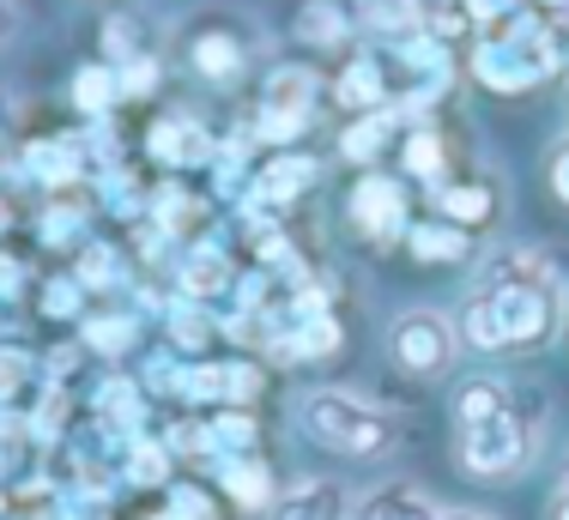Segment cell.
<instances>
[{"label":"cell","instance_id":"obj_9","mask_svg":"<svg viewBox=\"0 0 569 520\" xmlns=\"http://www.w3.org/2000/svg\"><path fill=\"white\" fill-rule=\"evenodd\" d=\"M437 218L485 237V230L503 218V188H497L491 176H449V182L437 188Z\"/></svg>","mask_w":569,"mask_h":520},{"label":"cell","instance_id":"obj_42","mask_svg":"<svg viewBox=\"0 0 569 520\" xmlns=\"http://www.w3.org/2000/svg\"><path fill=\"white\" fill-rule=\"evenodd\" d=\"M558 497H569V454H563V467H558Z\"/></svg>","mask_w":569,"mask_h":520},{"label":"cell","instance_id":"obj_10","mask_svg":"<svg viewBox=\"0 0 569 520\" xmlns=\"http://www.w3.org/2000/svg\"><path fill=\"white\" fill-rule=\"evenodd\" d=\"M212 152L219 146L207 140V128H200L194 116H158L152 128H146V158L152 163H164V170L176 176V170H194V163H212Z\"/></svg>","mask_w":569,"mask_h":520},{"label":"cell","instance_id":"obj_8","mask_svg":"<svg viewBox=\"0 0 569 520\" xmlns=\"http://www.w3.org/2000/svg\"><path fill=\"white\" fill-rule=\"evenodd\" d=\"M249 54H254V43L237 31V24H200L194 37H188V67H194L207 86H237L242 73H249Z\"/></svg>","mask_w":569,"mask_h":520},{"label":"cell","instance_id":"obj_11","mask_svg":"<svg viewBox=\"0 0 569 520\" xmlns=\"http://www.w3.org/2000/svg\"><path fill=\"white\" fill-rule=\"evenodd\" d=\"M442 502L418 478H382L351 497V520H437Z\"/></svg>","mask_w":569,"mask_h":520},{"label":"cell","instance_id":"obj_2","mask_svg":"<svg viewBox=\"0 0 569 520\" xmlns=\"http://www.w3.org/2000/svg\"><path fill=\"white\" fill-rule=\"evenodd\" d=\"M291 418L316 448L346 454V460H382L400 448V418L351 388H309Z\"/></svg>","mask_w":569,"mask_h":520},{"label":"cell","instance_id":"obj_33","mask_svg":"<svg viewBox=\"0 0 569 520\" xmlns=\"http://www.w3.org/2000/svg\"><path fill=\"white\" fill-rule=\"evenodd\" d=\"M146 520H224V514H219V502H212L200 484H170L164 502H158Z\"/></svg>","mask_w":569,"mask_h":520},{"label":"cell","instance_id":"obj_43","mask_svg":"<svg viewBox=\"0 0 569 520\" xmlns=\"http://www.w3.org/2000/svg\"><path fill=\"white\" fill-rule=\"evenodd\" d=\"M551 520H569V497H558V509H551Z\"/></svg>","mask_w":569,"mask_h":520},{"label":"cell","instance_id":"obj_24","mask_svg":"<svg viewBox=\"0 0 569 520\" xmlns=\"http://www.w3.org/2000/svg\"><path fill=\"white\" fill-rule=\"evenodd\" d=\"M164 333H170L176 351L207 358V346L219 339V314H212L207 303H194V297H176V303H164Z\"/></svg>","mask_w":569,"mask_h":520},{"label":"cell","instance_id":"obj_12","mask_svg":"<svg viewBox=\"0 0 569 520\" xmlns=\"http://www.w3.org/2000/svg\"><path fill=\"white\" fill-rule=\"evenodd\" d=\"M212 472H219L224 502L242 514H267L279 502V472L261 454H224V460H212Z\"/></svg>","mask_w":569,"mask_h":520},{"label":"cell","instance_id":"obj_20","mask_svg":"<svg viewBox=\"0 0 569 520\" xmlns=\"http://www.w3.org/2000/svg\"><path fill=\"white\" fill-rule=\"evenodd\" d=\"M425 19H430V0H358V31L382 37V43L418 37Z\"/></svg>","mask_w":569,"mask_h":520},{"label":"cell","instance_id":"obj_28","mask_svg":"<svg viewBox=\"0 0 569 520\" xmlns=\"http://www.w3.org/2000/svg\"><path fill=\"white\" fill-rule=\"evenodd\" d=\"M73 279L86 284L91 297H103V291H121V284L133 279V267H128V254H121V249H110V242H79Z\"/></svg>","mask_w":569,"mask_h":520},{"label":"cell","instance_id":"obj_32","mask_svg":"<svg viewBox=\"0 0 569 520\" xmlns=\"http://www.w3.org/2000/svg\"><path fill=\"white\" fill-rule=\"evenodd\" d=\"M31 381H43V363H37L24 346H0V412L19 406Z\"/></svg>","mask_w":569,"mask_h":520},{"label":"cell","instance_id":"obj_27","mask_svg":"<svg viewBox=\"0 0 569 520\" xmlns=\"http://www.w3.org/2000/svg\"><path fill=\"white\" fill-rule=\"evenodd\" d=\"M170 472H176V454L164 448V436H133L121 448V478L140 490H170Z\"/></svg>","mask_w":569,"mask_h":520},{"label":"cell","instance_id":"obj_15","mask_svg":"<svg viewBox=\"0 0 569 520\" xmlns=\"http://www.w3.org/2000/svg\"><path fill=\"white\" fill-rule=\"evenodd\" d=\"M176 284H182V297H194V303H207V297H224L230 284H237V267H230V254H224L212 237H200V242H188V249H182V267H176Z\"/></svg>","mask_w":569,"mask_h":520},{"label":"cell","instance_id":"obj_46","mask_svg":"<svg viewBox=\"0 0 569 520\" xmlns=\"http://www.w3.org/2000/svg\"><path fill=\"white\" fill-rule=\"evenodd\" d=\"M7 520H37V514H7Z\"/></svg>","mask_w":569,"mask_h":520},{"label":"cell","instance_id":"obj_29","mask_svg":"<svg viewBox=\"0 0 569 520\" xmlns=\"http://www.w3.org/2000/svg\"><path fill=\"white\" fill-rule=\"evenodd\" d=\"M395 109H370V116H351V128L340 133V158L346 163H376L382 146L395 140Z\"/></svg>","mask_w":569,"mask_h":520},{"label":"cell","instance_id":"obj_7","mask_svg":"<svg viewBox=\"0 0 569 520\" xmlns=\"http://www.w3.org/2000/svg\"><path fill=\"white\" fill-rule=\"evenodd\" d=\"M346 218L370 249H395V242L406 237V224H412L406 182L400 176H382V170L358 176V182H351V200H346Z\"/></svg>","mask_w":569,"mask_h":520},{"label":"cell","instance_id":"obj_13","mask_svg":"<svg viewBox=\"0 0 569 520\" xmlns=\"http://www.w3.org/2000/svg\"><path fill=\"white\" fill-rule=\"evenodd\" d=\"M267 520H351V490L340 478H297L279 490Z\"/></svg>","mask_w":569,"mask_h":520},{"label":"cell","instance_id":"obj_16","mask_svg":"<svg viewBox=\"0 0 569 520\" xmlns=\"http://www.w3.org/2000/svg\"><path fill=\"white\" fill-rule=\"evenodd\" d=\"M146 406H152V393L140 388L133 376H103L98 393H91V418H103L116 436H146Z\"/></svg>","mask_w":569,"mask_h":520},{"label":"cell","instance_id":"obj_35","mask_svg":"<svg viewBox=\"0 0 569 520\" xmlns=\"http://www.w3.org/2000/svg\"><path fill=\"white\" fill-rule=\"evenodd\" d=\"M261 388H267V369L254 358L224 363V406H254V400H261Z\"/></svg>","mask_w":569,"mask_h":520},{"label":"cell","instance_id":"obj_41","mask_svg":"<svg viewBox=\"0 0 569 520\" xmlns=\"http://www.w3.org/2000/svg\"><path fill=\"white\" fill-rule=\"evenodd\" d=\"M12 31H19V7H12V0H0V43H7Z\"/></svg>","mask_w":569,"mask_h":520},{"label":"cell","instance_id":"obj_18","mask_svg":"<svg viewBox=\"0 0 569 520\" xmlns=\"http://www.w3.org/2000/svg\"><path fill=\"white\" fill-rule=\"evenodd\" d=\"M291 31L303 37L309 49H346L351 37H358V7H346V0H303Z\"/></svg>","mask_w":569,"mask_h":520},{"label":"cell","instance_id":"obj_26","mask_svg":"<svg viewBox=\"0 0 569 520\" xmlns=\"http://www.w3.org/2000/svg\"><path fill=\"white\" fill-rule=\"evenodd\" d=\"M515 406V388L503 376H467L455 388V430H467V423H485L497 412H509Z\"/></svg>","mask_w":569,"mask_h":520},{"label":"cell","instance_id":"obj_30","mask_svg":"<svg viewBox=\"0 0 569 520\" xmlns=\"http://www.w3.org/2000/svg\"><path fill=\"white\" fill-rule=\"evenodd\" d=\"M121 103V79H116V67L110 61H98V67H79L73 73V109L79 116H110V109Z\"/></svg>","mask_w":569,"mask_h":520},{"label":"cell","instance_id":"obj_37","mask_svg":"<svg viewBox=\"0 0 569 520\" xmlns=\"http://www.w3.org/2000/svg\"><path fill=\"white\" fill-rule=\"evenodd\" d=\"M460 12H467V24L472 31H491V24H503V19H515L521 7H533V0H455Z\"/></svg>","mask_w":569,"mask_h":520},{"label":"cell","instance_id":"obj_1","mask_svg":"<svg viewBox=\"0 0 569 520\" xmlns=\"http://www.w3.org/2000/svg\"><path fill=\"white\" fill-rule=\"evenodd\" d=\"M467 73L497 98H521V91L546 86L551 73H563V31L539 7H521L515 19L472 37Z\"/></svg>","mask_w":569,"mask_h":520},{"label":"cell","instance_id":"obj_19","mask_svg":"<svg viewBox=\"0 0 569 520\" xmlns=\"http://www.w3.org/2000/svg\"><path fill=\"white\" fill-rule=\"evenodd\" d=\"M200 423H207L212 460H224V454H261V418H254L249 406H212V412H200Z\"/></svg>","mask_w":569,"mask_h":520},{"label":"cell","instance_id":"obj_44","mask_svg":"<svg viewBox=\"0 0 569 520\" xmlns=\"http://www.w3.org/2000/svg\"><path fill=\"white\" fill-rule=\"evenodd\" d=\"M563 339H569V297H563Z\"/></svg>","mask_w":569,"mask_h":520},{"label":"cell","instance_id":"obj_21","mask_svg":"<svg viewBox=\"0 0 569 520\" xmlns=\"http://www.w3.org/2000/svg\"><path fill=\"white\" fill-rule=\"evenodd\" d=\"M400 163H406V176H412V182L442 188V182H449V140H442L430 121H412V128L400 133Z\"/></svg>","mask_w":569,"mask_h":520},{"label":"cell","instance_id":"obj_39","mask_svg":"<svg viewBox=\"0 0 569 520\" xmlns=\"http://www.w3.org/2000/svg\"><path fill=\"white\" fill-rule=\"evenodd\" d=\"M24 284H31V272H24V260L0 254V303H19V297H24Z\"/></svg>","mask_w":569,"mask_h":520},{"label":"cell","instance_id":"obj_22","mask_svg":"<svg viewBox=\"0 0 569 520\" xmlns=\"http://www.w3.org/2000/svg\"><path fill=\"white\" fill-rule=\"evenodd\" d=\"M24 163H31V176L49 188V194H67V188H79L86 182V146H73V140H43V146H31L24 152Z\"/></svg>","mask_w":569,"mask_h":520},{"label":"cell","instance_id":"obj_25","mask_svg":"<svg viewBox=\"0 0 569 520\" xmlns=\"http://www.w3.org/2000/svg\"><path fill=\"white\" fill-rule=\"evenodd\" d=\"M79 333H86L91 358H128V351L140 346V309H121V314L116 309H91Z\"/></svg>","mask_w":569,"mask_h":520},{"label":"cell","instance_id":"obj_4","mask_svg":"<svg viewBox=\"0 0 569 520\" xmlns=\"http://www.w3.org/2000/svg\"><path fill=\"white\" fill-rule=\"evenodd\" d=\"M533 448H539V430L509 406V412H497L485 423L455 430V467L467 478H479V484H515L533 467Z\"/></svg>","mask_w":569,"mask_h":520},{"label":"cell","instance_id":"obj_34","mask_svg":"<svg viewBox=\"0 0 569 520\" xmlns=\"http://www.w3.org/2000/svg\"><path fill=\"white\" fill-rule=\"evenodd\" d=\"M43 242L49 249H79V230H86V207H79V200H56V207L43 212Z\"/></svg>","mask_w":569,"mask_h":520},{"label":"cell","instance_id":"obj_31","mask_svg":"<svg viewBox=\"0 0 569 520\" xmlns=\"http://www.w3.org/2000/svg\"><path fill=\"white\" fill-rule=\"evenodd\" d=\"M37 303H43L49 321H79V314L91 309V291L73 279V272H56V279L37 284Z\"/></svg>","mask_w":569,"mask_h":520},{"label":"cell","instance_id":"obj_14","mask_svg":"<svg viewBox=\"0 0 569 520\" xmlns=\"http://www.w3.org/2000/svg\"><path fill=\"white\" fill-rule=\"evenodd\" d=\"M472 230H460L449 224V218H412L406 224V237H400V249L418 260V267H467L472 260Z\"/></svg>","mask_w":569,"mask_h":520},{"label":"cell","instance_id":"obj_5","mask_svg":"<svg viewBox=\"0 0 569 520\" xmlns=\"http://www.w3.org/2000/svg\"><path fill=\"white\" fill-rule=\"evenodd\" d=\"M388 358L412 381H442L460 358V333L442 309H400L388 321Z\"/></svg>","mask_w":569,"mask_h":520},{"label":"cell","instance_id":"obj_17","mask_svg":"<svg viewBox=\"0 0 569 520\" xmlns=\"http://www.w3.org/2000/svg\"><path fill=\"white\" fill-rule=\"evenodd\" d=\"M333 103L346 116H370V109H388L395 91H388V73H382V54H351L346 73L333 79Z\"/></svg>","mask_w":569,"mask_h":520},{"label":"cell","instance_id":"obj_38","mask_svg":"<svg viewBox=\"0 0 569 520\" xmlns=\"http://www.w3.org/2000/svg\"><path fill=\"white\" fill-rule=\"evenodd\" d=\"M546 188H551V200L569 212V140L551 146V158H546Z\"/></svg>","mask_w":569,"mask_h":520},{"label":"cell","instance_id":"obj_40","mask_svg":"<svg viewBox=\"0 0 569 520\" xmlns=\"http://www.w3.org/2000/svg\"><path fill=\"white\" fill-rule=\"evenodd\" d=\"M437 520H503V514H491V509H449V502H442Z\"/></svg>","mask_w":569,"mask_h":520},{"label":"cell","instance_id":"obj_36","mask_svg":"<svg viewBox=\"0 0 569 520\" xmlns=\"http://www.w3.org/2000/svg\"><path fill=\"white\" fill-rule=\"evenodd\" d=\"M116 79H121V98H152L158 91V54H133V61H121Z\"/></svg>","mask_w":569,"mask_h":520},{"label":"cell","instance_id":"obj_23","mask_svg":"<svg viewBox=\"0 0 569 520\" xmlns=\"http://www.w3.org/2000/svg\"><path fill=\"white\" fill-rule=\"evenodd\" d=\"M146 224H158L164 237L182 242V237H194V230L207 224V200H200V194H188L182 182H164L152 200H146Z\"/></svg>","mask_w":569,"mask_h":520},{"label":"cell","instance_id":"obj_3","mask_svg":"<svg viewBox=\"0 0 569 520\" xmlns=\"http://www.w3.org/2000/svg\"><path fill=\"white\" fill-rule=\"evenodd\" d=\"M479 297L491 303L503 351H546L563 333V284L551 279H479Z\"/></svg>","mask_w":569,"mask_h":520},{"label":"cell","instance_id":"obj_45","mask_svg":"<svg viewBox=\"0 0 569 520\" xmlns=\"http://www.w3.org/2000/svg\"><path fill=\"white\" fill-rule=\"evenodd\" d=\"M563 79H569V43H563Z\"/></svg>","mask_w":569,"mask_h":520},{"label":"cell","instance_id":"obj_6","mask_svg":"<svg viewBox=\"0 0 569 520\" xmlns=\"http://www.w3.org/2000/svg\"><path fill=\"white\" fill-rule=\"evenodd\" d=\"M328 98L309 67H273L267 73V91H261V116H254V140L267 146H291L316 128V103Z\"/></svg>","mask_w":569,"mask_h":520}]
</instances>
